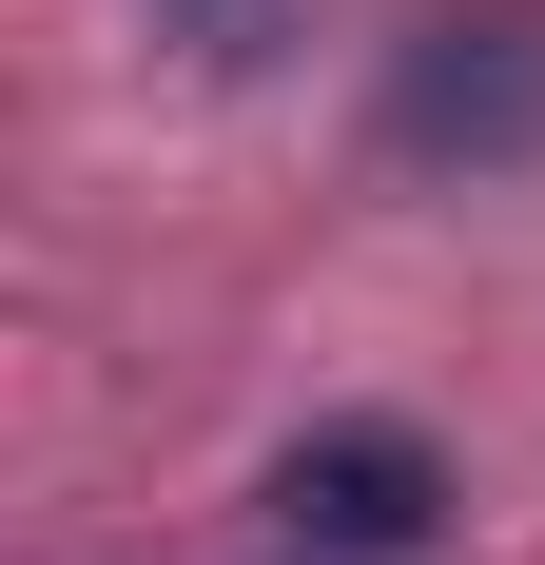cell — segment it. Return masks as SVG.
<instances>
[{
  "mask_svg": "<svg viewBox=\"0 0 545 565\" xmlns=\"http://www.w3.org/2000/svg\"><path fill=\"white\" fill-rule=\"evenodd\" d=\"M272 526H292V565H409L448 526V449L409 409H331L272 449Z\"/></svg>",
  "mask_w": 545,
  "mask_h": 565,
  "instance_id": "1",
  "label": "cell"
},
{
  "mask_svg": "<svg viewBox=\"0 0 545 565\" xmlns=\"http://www.w3.org/2000/svg\"><path fill=\"white\" fill-rule=\"evenodd\" d=\"M409 137H429V157H526V137H545L526 20H448V40L409 58Z\"/></svg>",
  "mask_w": 545,
  "mask_h": 565,
  "instance_id": "2",
  "label": "cell"
}]
</instances>
